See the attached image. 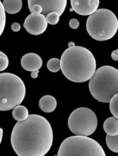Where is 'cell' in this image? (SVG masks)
Returning <instances> with one entry per match:
<instances>
[{
	"instance_id": "1",
	"label": "cell",
	"mask_w": 118,
	"mask_h": 156,
	"mask_svg": "<svg viewBox=\"0 0 118 156\" xmlns=\"http://www.w3.org/2000/svg\"><path fill=\"white\" fill-rule=\"evenodd\" d=\"M53 133L49 122L39 115L18 121L11 135L13 150L19 156H44L52 146Z\"/></svg>"
},
{
	"instance_id": "28",
	"label": "cell",
	"mask_w": 118,
	"mask_h": 156,
	"mask_svg": "<svg viewBox=\"0 0 118 156\" xmlns=\"http://www.w3.org/2000/svg\"><path fill=\"white\" fill-rule=\"evenodd\" d=\"M1 132H0V142H2V137H3V129L1 128V129H0Z\"/></svg>"
},
{
	"instance_id": "2",
	"label": "cell",
	"mask_w": 118,
	"mask_h": 156,
	"mask_svg": "<svg viewBox=\"0 0 118 156\" xmlns=\"http://www.w3.org/2000/svg\"><path fill=\"white\" fill-rule=\"evenodd\" d=\"M60 62L63 75L74 83L89 80L96 71L95 58L89 50L82 46H75L66 49Z\"/></svg>"
},
{
	"instance_id": "24",
	"label": "cell",
	"mask_w": 118,
	"mask_h": 156,
	"mask_svg": "<svg viewBox=\"0 0 118 156\" xmlns=\"http://www.w3.org/2000/svg\"><path fill=\"white\" fill-rule=\"evenodd\" d=\"M11 28L13 30V32H18L19 30H20V28H21V27H20V25L19 23H17V22H14L12 24L11 26Z\"/></svg>"
},
{
	"instance_id": "18",
	"label": "cell",
	"mask_w": 118,
	"mask_h": 156,
	"mask_svg": "<svg viewBox=\"0 0 118 156\" xmlns=\"http://www.w3.org/2000/svg\"><path fill=\"white\" fill-rule=\"evenodd\" d=\"M109 109L113 116L118 119V93L111 99L109 103Z\"/></svg>"
},
{
	"instance_id": "5",
	"label": "cell",
	"mask_w": 118,
	"mask_h": 156,
	"mask_svg": "<svg viewBox=\"0 0 118 156\" xmlns=\"http://www.w3.org/2000/svg\"><path fill=\"white\" fill-rule=\"evenodd\" d=\"M86 30L93 39L106 41L116 35L118 30V20L111 10L99 9L88 18Z\"/></svg>"
},
{
	"instance_id": "21",
	"label": "cell",
	"mask_w": 118,
	"mask_h": 156,
	"mask_svg": "<svg viewBox=\"0 0 118 156\" xmlns=\"http://www.w3.org/2000/svg\"><path fill=\"white\" fill-rule=\"evenodd\" d=\"M9 65L8 58L3 52H0V71L6 70Z\"/></svg>"
},
{
	"instance_id": "20",
	"label": "cell",
	"mask_w": 118,
	"mask_h": 156,
	"mask_svg": "<svg viewBox=\"0 0 118 156\" xmlns=\"http://www.w3.org/2000/svg\"><path fill=\"white\" fill-rule=\"evenodd\" d=\"M59 16L55 12L51 13L46 16L47 22L50 25H56L59 20Z\"/></svg>"
},
{
	"instance_id": "3",
	"label": "cell",
	"mask_w": 118,
	"mask_h": 156,
	"mask_svg": "<svg viewBox=\"0 0 118 156\" xmlns=\"http://www.w3.org/2000/svg\"><path fill=\"white\" fill-rule=\"evenodd\" d=\"M89 87L96 100L110 103L113 97L118 93V70L111 66L100 67L89 80Z\"/></svg>"
},
{
	"instance_id": "13",
	"label": "cell",
	"mask_w": 118,
	"mask_h": 156,
	"mask_svg": "<svg viewBox=\"0 0 118 156\" xmlns=\"http://www.w3.org/2000/svg\"><path fill=\"white\" fill-rule=\"evenodd\" d=\"M103 129L107 135L111 136L118 135V119L115 117L107 119L104 122Z\"/></svg>"
},
{
	"instance_id": "22",
	"label": "cell",
	"mask_w": 118,
	"mask_h": 156,
	"mask_svg": "<svg viewBox=\"0 0 118 156\" xmlns=\"http://www.w3.org/2000/svg\"><path fill=\"white\" fill-rule=\"evenodd\" d=\"M31 13H35V14H41L42 8L39 5H34L32 7L29 8Z\"/></svg>"
},
{
	"instance_id": "9",
	"label": "cell",
	"mask_w": 118,
	"mask_h": 156,
	"mask_svg": "<svg viewBox=\"0 0 118 156\" xmlns=\"http://www.w3.org/2000/svg\"><path fill=\"white\" fill-rule=\"evenodd\" d=\"M47 25L48 23L45 16L31 13L26 18L24 23V28L30 34L38 36L45 32Z\"/></svg>"
},
{
	"instance_id": "16",
	"label": "cell",
	"mask_w": 118,
	"mask_h": 156,
	"mask_svg": "<svg viewBox=\"0 0 118 156\" xmlns=\"http://www.w3.org/2000/svg\"><path fill=\"white\" fill-rule=\"evenodd\" d=\"M106 144L111 151L115 152V153H118V135H115V136L107 135Z\"/></svg>"
},
{
	"instance_id": "29",
	"label": "cell",
	"mask_w": 118,
	"mask_h": 156,
	"mask_svg": "<svg viewBox=\"0 0 118 156\" xmlns=\"http://www.w3.org/2000/svg\"><path fill=\"white\" fill-rule=\"evenodd\" d=\"M117 50V53L118 54V49H117V50Z\"/></svg>"
},
{
	"instance_id": "10",
	"label": "cell",
	"mask_w": 118,
	"mask_h": 156,
	"mask_svg": "<svg viewBox=\"0 0 118 156\" xmlns=\"http://www.w3.org/2000/svg\"><path fill=\"white\" fill-rule=\"evenodd\" d=\"M72 9L81 16H90L99 5V0H71Z\"/></svg>"
},
{
	"instance_id": "23",
	"label": "cell",
	"mask_w": 118,
	"mask_h": 156,
	"mask_svg": "<svg viewBox=\"0 0 118 156\" xmlns=\"http://www.w3.org/2000/svg\"><path fill=\"white\" fill-rule=\"evenodd\" d=\"M69 25L71 28L72 29H77L79 27L80 25V22L78 20L73 18L72 20H70V21L69 22Z\"/></svg>"
},
{
	"instance_id": "19",
	"label": "cell",
	"mask_w": 118,
	"mask_h": 156,
	"mask_svg": "<svg viewBox=\"0 0 118 156\" xmlns=\"http://www.w3.org/2000/svg\"><path fill=\"white\" fill-rule=\"evenodd\" d=\"M3 3L0 2V34H2L6 26V13Z\"/></svg>"
},
{
	"instance_id": "17",
	"label": "cell",
	"mask_w": 118,
	"mask_h": 156,
	"mask_svg": "<svg viewBox=\"0 0 118 156\" xmlns=\"http://www.w3.org/2000/svg\"><path fill=\"white\" fill-rule=\"evenodd\" d=\"M47 67L49 71L52 73H57L61 69L60 60L57 58L50 59L47 64Z\"/></svg>"
},
{
	"instance_id": "14",
	"label": "cell",
	"mask_w": 118,
	"mask_h": 156,
	"mask_svg": "<svg viewBox=\"0 0 118 156\" xmlns=\"http://www.w3.org/2000/svg\"><path fill=\"white\" fill-rule=\"evenodd\" d=\"M5 11L10 14H15L18 13L22 8L21 0H4L3 2Z\"/></svg>"
},
{
	"instance_id": "7",
	"label": "cell",
	"mask_w": 118,
	"mask_h": 156,
	"mask_svg": "<svg viewBox=\"0 0 118 156\" xmlns=\"http://www.w3.org/2000/svg\"><path fill=\"white\" fill-rule=\"evenodd\" d=\"M98 125L95 113L86 107L74 110L68 118L70 130L76 135L89 136L97 129Z\"/></svg>"
},
{
	"instance_id": "26",
	"label": "cell",
	"mask_w": 118,
	"mask_h": 156,
	"mask_svg": "<svg viewBox=\"0 0 118 156\" xmlns=\"http://www.w3.org/2000/svg\"><path fill=\"white\" fill-rule=\"evenodd\" d=\"M39 73V70L33 71V72H31V73H30V76H31L32 79H36V78L38 77Z\"/></svg>"
},
{
	"instance_id": "11",
	"label": "cell",
	"mask_w": 118,
	"mask_h": 156,
	"mask_svg": "<svg viewBox=\"0 0 118 156\" xmlns=\"http://www.w3.org/2000/svg\"><path fill=\"white\" fill-rule=\"evenodd\" d=\"M20 63L24 69L29 72H33L39 70L41 68L43 61L38 54L28 53L23 56Z\"/></svg>"
},
{
	"instance_id": "25",
	"label": "cell",
	"mask_w": 118,
	"mask_h": 156,
	"mask_svg": "<svg viewBox=\"0 0 118 156\" xmlns=\"http://www.w3.org/2000/svg\"><path fill=\"white\" fill-rule=\"evenodd\" d=\"M111 58L115 61H118V54L117 53V50H114V51L111 53Z\"/></svg>"
},
{
	"instance_id": "4",
	"label": "cell",
	"mask_w": 118,
	"mask_h": 156,
	"mask_svg": "<svg viewBox=\"0 0 118 156\" xmlns=\"http://www.w3.org/2000/svg\"><path fill=\"white\" fill-rule=\"evenodd\" d=\"M26 94L25 83L14 74H0V111L13 109L22 103Z\"/></svg>"
},
{
	"instance_id": "27",
	"label": "cell",
	"mask_w": 118,
	"mask_h": 156,
	"mask_svg": "<svg viewBox=\"0 0 118 156\" xmlns=\"http://www.w3.org/2000/svg\"><path fill=\"white\" fill-rule=\"evenodd\" d=\"M68 46H69V48H72V47L75 46V44H74L73 42H70L68 44Z\"/></svg>"
},
{
	"instance_id": "6",
	"label": "cell",
	"mask_w": 118,
	"mask_h": 156,
	"mask_svg": "<svg viewBox=\"0 0 118 156\" xmlns=\"http://www.w3.org/2000/svg\"><path fill=\"white\" fill-rule=\"evenodd\" d=\"M57 156H105L100 144L88 136L76 135L66 138L61 144Z\"/></svg>"
},
{
	"instance_id": "15",
	"label": "cell",
	"mask_w": 118,
	"mask_h": 156,
	"mask_svg": "<svg viewBox=\"0 0 118 156\" xmlns=\"http://www.w3.org/2000/svg\"><path fill=\"white\" fill-rule=\"evenodd\" d=\"M12 116L16 121H23L29 117V111L25 106L18 105L13 109Z\"/></svg>"
},
{
	"instance_id": "8",
	"label": "cell",
	"mask_w": 118,
	"mask_h": 156,
	"mask_svg": "<svg viewBox=\"0 0 118 156\" xmlns=\"http://www.w3.org/2000/svg\"><path fill=\"white\" fill-rule=\"evenodd\" d=\"M29 8L34 5H39L42 8L41 14L47 16L51 13L55 12L62 16L67 5L66 0H29Z\"/></svg>"
},
{
	"instance_id": "12",
	"label": "cell",
	"mask_w": 118,
	"mask_h": 156,
	"mask_svg": "<svg viewBox=\"0 0 118 156\" xmlns=\"http://www.w3.org/2000/svg\"><path fill=\"white\" fill-rule=\"evenodd\" d=\"M39 106L45 113H51L57 107V101L51 95L43 96L39 101Z\"/></svg>"
}]
</instances>
